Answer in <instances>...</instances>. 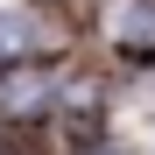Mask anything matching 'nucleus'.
Masks as SVG:
<instances>
[{"label": "nucleus", "mask_w": 155, "mask_h": 155, "mask_svg": "<svg viewBox=\"0 0 155 155\" xmlns=\"http://www.w3.org/2000/svg\"><path fill=\"white\" fill-rule=\"evenodd\" d=\"M113 42L120 49H155V0H120L113 7Z\"/></svg>", "instance_id": "obj_1"}, {"label": "nucleus", "mask_w": 155, "mask_h": 155, "mask_svg": "<svg viewBox=\"0 0 155 155\" xmlns=\"http://www.w3.org/2000/svg\"><path fill=\"white\" fill-rule=\"evenodd\" d=\"M49 99V78H21V85H0V106H42Z\"/></svg>", "instance_id": "obj_3"}, {"label": "nucleus", "mask_w": 155, "mask_h": 155, "mask_svg": "<svg viewBox=\"0 0 155 155\" xmlns=\"http://www.w3.org/2000/svg\"><path fill=\"white\" fill-rule=\"evenodd\" d=\"M28 42H35V28H28V21H21V14H0V64H14Z\"/></svg>", "instance_id": "obj_2"}]
</instances>
